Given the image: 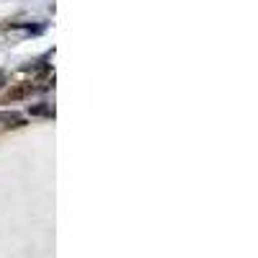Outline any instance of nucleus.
Instances as JSON below:
<instances>
[{
	"label": "nucleus",
	"instance_id": "nucleus-2",
	"mask_svg": "<svg viewBox=\"0 0 258 258\" xmlns=\"http://www.w3.org/2000/svg\"><path fill=\"white\" fill-rule=\"evenodd\" d=\"M31 114L34 116H44V114H52V106L44 103V106H31Z\"/></svg>",
	"mask_w": 258,
	"mask_h": 258
},
{
	"label": "nucleus",
	"instance_id": "nucleus-1",
	"mask_svg": "<svg viewBox=\"0 0 258 258\" xmlns=\"http://www.w3.org/2000/svg\"><path fill=\"white\" fill-rule=\"evenodd\" d=\"M0 124H6V126H18L21 124V116L18 114H13V111H3V114H0Z\"/></svg>",
	"mask_w": 258,
	"mask_h": 258
}]
</instances>
